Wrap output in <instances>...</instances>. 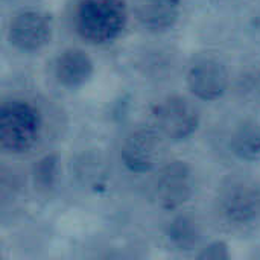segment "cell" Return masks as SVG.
I'll list each match as a JSON object with an SVG mask.
<instances>
[{
	"instance_id": "cell-11",
	"label": "cell",
	"mask_w": 260,
	"mask_h": 260,
	"mask_svg": "<svg viewBox=\"0 0 260 260\" xmlns=\"http://www.w3.org/2000/svg\"><path fill=\"white\" fill-rule=\"evenodd\" d=\"M165 233L169 244L181 251L195 248L201 239V227L198 221L187 213H180L174 216L169 221Z\"/></svg>"
},
{
	"instance_id": "cell-5",
	"label": "cell",
	"mask_w": 260,
	"mask_h": 260,
	"mask_svg": "<svg viewBox=\"0 0 260 260\" xmlns=\"http://www.w3.org/2000/svg\"><path fill=\"white\" fill-rule=\"evenodd\" d=\"M154 120L165 137L180 142L198 129L200 111L184 96H168L155 105Z\"/></svg>"
},
{
	"instance_id": "cell-15",
	"label": "cell",
	"mask_w": 260,
	"mask_h": 260,
	"mask_svg": "<svg viewBox=\"0 0 260 260\" xmlns=\"http://www.w3.org/2000/svg\"><path fill=\"white\" fill-rule=\"evenodd\" d=\"M2 2H11V0H2Z\"/></svg>"
},
{
	"instance_id": "cell-10",
	"label": "cell",
	"mask_w": 260,
	"mask_h": 260,
	"mask_svg": "<svg viewBox=\"0 0 260 260\" xmlns=\"http://www.w3.org/2000/svg\"><path fill=\"white\" fill-rule=\"evenodd\" d=\"M93 72L94 62L82 49H66L55 59V78L69 88L84 85L93 76Z\"/></svg>"
},
{
	"instance_id": "cell-14",
	"label": "cell",
	"mask_w": 260,
	"mask_h": 260,
	"mask_svg": "<svg viewBox=\"0 0 260 260\" xmlns=\"http://www.w3.org/2000/svg\"><path fill=\"white\" fill-rule=\"evenodd\" d=\"M198 259L206 260H227L230 259V251H229V245L222 241H216L209 244L207 247H204L201 250V253L198 254Z\"/></svg>"
},
{
	"instance_id": "cell-6",
	"label": "cell",
	"mask_w": 260,
	"mask_h": 260,
	"mask_svg": "<svg viewBox=\"0 0 260 260\" xmlns=\"http://www.w3.org/2000/svg\"><path fill=\"white\" fill-rule=\"evenodd\" d=\"M152 193L157 204L165 210L181 207L193 193V177L189 165L174 160L161 166L154 178Z\"/></svg>"
},
{
	"instance_id": "cell-1",
	"label": "cell",
	"mask_w": 260,
	"mask_h": 260,
	"mask_svg": "<svg viewBox=\"0 0 260 260\" xmlns=\"http://www.w3.org/2000/svg\"><path fill=\"white\" fill-rule=\"evenodd\" d=\"M129 11L125 0H78L73 9V27L90 44H110L125 30Z\"/></svg>"
},
{
	"instance_id": "cell-12",
	"label": "cell",
	"mask_w": 260,
	"mask_h": 260,
	"mask_svg": "<svg viewBox=\"0 0 260 260\" xmlns=\"http://www.w3.org/2000/svg\"><path fill=\"white\" fill-rule=\"evenodd\" d=\"M235 155L247 161L260 160V122L245 120L239 123L230 139Z\"/></svg>"
},
{
	"instance_id": "cell-9",
	"label": "cell",
	"mask_w": 260,
	"mask_h": 260,
	"mask_svg": "<svg viewBox=\"0 0 260 260\" xmlns=\"http://www.w3.org/2000/svg\"><path fill=\"white\" fill-rule=\"evenodd\" d=\"M181 8V0H134L133 12L142 27L163 32L177 24Z\"/></svg>"
},
{
	"instance_id": "cell-3",
	"label": "cell",
	"mask_w": 260,
	"mask_h": 260,
	"mask_svg": "<svg viewBox=\"0 0 260 260\" xmlns=\"http://www.w3.org/2000/svg\"><path fill=\"white\" fill-rule=\"evenodd\" d=\"M52 35V15L41 9H21L8 24V41L21 52L41 50L50 43Z\"/></svg>"
},
{
	"instance_id": "cell-8",
	"label": "cell",
	"mask_w": 260,
	"mask_h": 260,
	"mask_svg": "<svg viewBox=\"0 0 260 260\" xmlns=\"http://www.w3.org/2000/svg\"><path fill=\"white\" fill-rule=\"evenodd\" d=\"M189 90L201 101H216L227 91L229 72L216 58H200L187 72Z\"/></svg>"
},
{
	"instance_id": "cell-4",
	"label": "cell",
	"mask_w": 260,
	"mask_h": 260,
	"mask_svg": "<svg viewBox=\"0 0 260 260\" xmlns=\"http://www.w3.org/2000/svg\"><path fill=\"white\" fill-rule=\"evenodd\" d=\"M219 210L235 225H247L260 218V186L248 178L230 181L219 193Z\"/></svg>"
},
{
	"instance_id": "cell-13",
	"label": "cell",
	"mask_w": 260,
	"mask_h": 260,
	"mask_svg": "<svg viewBox=\"0 0 260 260\" xmlns=\"http://www.w3.org/2000/svg\"><path fill=\"white\" fill-rule=\"evenodd\" d=\"M59 174V166H58V157L55 154H49L43 158H40L35 166H34V184L35 189L38 190H50Z\"/></svg>"
},
{
	"instance_id": "cell-7",
	"label": "cell",
	"mask_w": 260,
	"mask_h": 260,
	"mask_svg": "<svg viewBox=\"0 0 260 260\" xmlns=\"http://www.w3.org/2000/svg\"><path fill=\"white\" fill-rule=\"evenodd\" d=\"M165 155L163 134L149 128L131 131L120 149V158L128 171L134 174H146L158 166Z\"/></svg>"
},
{
	"instance_id": "cell-2",
	"label": "cell",
	"mask_w": 260,
	"mask_h": 260,
	"mask_svg": "<svg viewBox=\"0 0 260 260\" xmlns=\"http://www.w3.org/2000/svg\"><path fill=\"white\" fill-rule=\"evenodd\" d=\"M43 128L40 110L26 101H9L0 110V146L9 154L34 148Z\"/></svg>"
}]
</instances>
